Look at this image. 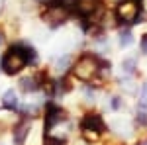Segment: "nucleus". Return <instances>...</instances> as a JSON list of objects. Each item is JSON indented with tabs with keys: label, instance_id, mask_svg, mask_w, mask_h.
Segmentation results:
<instances>
[{
	"label": "nucleus",
	"instance_id": "nucleus-1",
	"mask_svg": "<svg viewBox=\"0 0 147 145\" xmlns=\"http://www.w3.org/2000/svg\"><path fill=\"white\" fill-rule=\"evenodd\" d=\"M100 65H102V57L98 55V53L84 51V53L73 63L71 73H73L75 78H79L80 82H92L94 78L98 77Z\"/></svg>",
	"mask_w": 147,
	"mask_h": 145
},
{
	"label": "nucleus",
	"instance_id": "nucleus-2",
	"mask_svg": "<svg viewBox=\"0 0 147 145\" xmlns=\"http://www.w3.org/2000/svg\"><path fill=\"white\" fill-rule=\"evenodd\" d=\"M112 14H114V20H116V26H120V28L141 24L145 20L143 16H147L141 10L139 0H120V2H116Z\"/></svg>",
	"mask_w": 147,
	"mask_h": 145
},
{
	"label": "nucleus",
	"instance_id": "nucleus-3",
	"mask_svg": "<svg viewBox=\"0 0 147 145\" xmlns=\"http://www.w3.org/2000/svg\"><path fill=\"white\" fill-rule=\"evenodd\" d=\"M26 67H28V61H26V57H24L20 41H14V43L2 53V57H0V71H2L6 77H16V75H20Z\"/></svg>",
	"mask_w": 147,
	"mask_h": 145
},
{
	"label": "nucleus",
	"instance_id": "nucleus-4",
	"mask_svg": "<svg viewBox=\"0 0 147 145\" xmlns=\"http://www.w3.org/2000/svg\"><path fill=\"white\" fill-rule=\"evenodd\" d=\"M69 18H71L69 8L61 6V4L43 6V10H41V20H43V22H45L51 30H57V28H61L63 24H67Z\"/></svg>",
	"mask_w": 147,
	"mask_h": 145
},
{
	"label": "nucleus",
	"instance_id": "nucleus-5",
	"mask_svg": "<svg viewBox=\"0 0 147 145\" xmlns=\"http://www.w3.org/2000/svg\"><path fill=\"white\" fill-rule=\"evenodd\" d=\"M65 116L67 114H65V110L59 104H55L53 100H47L45 106H43V134L49 135L59 123L65 120Z\"/></svg>",
	"mask_w": 147,
	"mask_h": 145
},
{
	"label": "nucleus",
	"instance_id": "nucleus-6",
	"mask_svg": "<svg viewBox=\"0 0 147 145\" xmlns=\"http://www.w3.org/2000/svg\"><path fill=\"white\" fill-rule=\"evenodd\" d=\"M100 8H104V0H75L69 12H71V18L80 20V18L96 14Z\"/></svg>",
	"mask_w": 147,
	"mask_h": 145
},
{
	"label": "nucleus",
	"instance_id": "nucleus-7",
	"mask_svg": "<svg viewBox=\"0 0 147 145\" xmlns=\"http://www.w3.org/2000/svg\"><path fill=\"white\" fill-rule=\"evenodd\" d=\"M47 71H39L35 75H30V77H22L18 80V88L26 92V94H34V92H39L43 88V84L47 82Z\"/></svg>",
	"mask_w": 147,
	"mask_h": 145
},
{
	"label": "nucleus",
	"instance_id": "nucleus-8",
	"mask_svg": "<svg viewBox=\"0 0 147 145\" xmlns=\"http://www.w3.org/2000/svg\"><path fill=\"white\" fill-rule=\"evenodd\" d=\"M79 127H80V132H94V134H100V135L108 129L104 118H102L98 112H86V114L80 118Z\"/></svg>",
	"mask_w": 147,
	"mask_h": 145
},
{
	"label": "nucleus",
	"instance_id": "nucleus-9",
	"mask_svg": "<svg viewBox=\"0 0 147 145\" xmlns=\"http://www.w3.org/2000/svg\"><path fill=\"white\" fill-rule=\"evenodd\" d=\"M34 127V118H26L20 116V120L14 122V129H12V137H14V145H26L28 135Z\"/></svg>",
	"mask_w": 147,
	"mask_h": 145
},
{
	"label": "nucleus",
	"instance_id": "nucleus-10",
	"mask_svg": "<svg viewBox=\"0 0 147 145\" xmlns=\"http://www.w3.org/2000/svg\"><path fill=\"white\" fill-rule=\"evenodd\" d=\"M2 108L6 112H14V114H18V108H20V100H18V94H16V90L14 88H8L4 94H2Z\"/></svg>",
	"mask_w": 147,
	"mask_h": 145
},
{
	"label": "nucleus",
	"instance_id": "nucleus-11",
	"mask_svg": "<svg viewBox=\"0 0 147 145\" xmlns=\"http://www.w3.org/2000/svg\"><path fill=\"white\" fill-rule=\"evenodd\" d=\"M20 47H22L24 57H26V61H28V67H37V65H39V55H37L34 45L26 43V41H20Z\"/></svg>",
	"mask_w": 147,
	"mask_h": 145
},
{
	"label": "nucleus",
	"instance_id": "nucleus-12",
	"mask_svg": "<svg viewBox=\"0 0 147 145\" xmlns=\"http://www.w3.org/2000/svg\"><path fill=\"white\" fill-rule=\"evenodd\" d=\"M73 67V57L71 55H61L55 59V63H53V69H55V73L61 77V75H67L69 71Z\"/></svg>",
	"mask_w": 147,
	"mask_h": 145
},
{
	"label": "nucleus",
	"instance_id": "nucleus-13",
	"mask_svg": "<svg viewBox=\"0 0 147 145\" xmlns=\"http://www.w3.org/2000/svg\"><path fill=\"white\" fill-rule=\"evenodd\" d=\"M39 106L37 104H20L18 108V116H26V118H37L39 116Z\"/></svg>",
	"mask_w": 147,
	"mask_h": 145
},
{
	"label": "nucleus",
	"instance_id": "nucleus-14",
	"mask_svg": "<svg viewBox=\"0 0 147 145\" xmlns=\"http://www.w3.org/2000/svg\"><path fill=\"white\" fill-rule=\"evenodd\" d=\"M118 41H120V47H129L131 41H134V34H131V30L124 26V28L118 32Z\"/></svg>",
	"mask_w": 147,
	"mask_h": 145
},
{
	"label": "nucleus",
	"instance_id": "nucleus-15",
	"mask_svg": "<svg viewBox=\"0 0 147 145\" xmlns=\"http://www.w3.org/2000/svg\"><path fill=\"white\" fill-rule=\"evenodd\" d=\"M136 69H137V63H136V59H134V57H127V59L122 61V71H124L125 75H134V73H136Z\"/></svg>",
	"mask_w": 147,
	"mask_h": 145
},
{
	"label": "nucleus",
	"instance_id": "nucleus-16",
	"mask_svg": "<svg viewBox=\"0 0 147 145\" xmlns=\"http://www.w3.org/2000/svg\"><path fill=\"white\" fill-rule=\"evenodd\" d=\"M134 125H136V127H147V112L145 110H137Z\"/></svg>",
	"mask_w": 147,
	"mask_h": 145
},
{
	"label": "nucleus",
	"instance_id": "nucleus-17",
	"mask_svg": "<svg viewBox=\"0 0 147 145\" xmlns=\"http://www.w3.org/2000/svg\"><path fill=\"white\" fill-rule=\"evenodd\" d=\"M122 106H124V100H122L120 94L110 96V110H112V112H120V110H122Z\"/></svg>",
	"mask_w": 147,
	"mask_h": 145
},
{
	"label": "nucleus",
	"instance_id": "nucleus-18",
	"mask_svg": "<svg viewBox=\"0 0 147 145\" xmlns=\"http://www.w3.org/2000/svg\"><path fill=\"white\" fill-rule=\"evenodd\" d=\"M139 51H141V55H147V32L141 34L139 37Z\"/></svg>",
	"mask_w": 147,
	"mask_h": 145
},
{
	"label": "nucleus",
	"instance_id": "nucleus-19",
	"mask_svg": "<svg viewBox=\"0 0 147 145\" xmlns=\"http://www.w3.org/2000/svg\"><path fill=\"white\" fill-rule=\"evenodd\" d=\"M4 41H6V37H4V32H2V30H0V45L4 43Z\"/></svg>",
	"mask_w": 147,
	"mask_h": 145
}]
</instances>
